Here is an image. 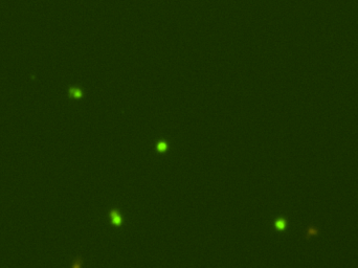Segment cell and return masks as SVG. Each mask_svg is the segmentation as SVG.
<instances>
[{"label": "cell", "instance_id": "5", "mask_svg": "<svg viewBox=\"0 0 358 268\" xmlns=\"http://www.w3.org/2000/svg\"><path fill=\"white\" fill-rule=\"evenodd\" d=\"M167 149V143L165 141H160V143H158L157 145V150L158 151H165Z\"/></svg>", "mask_w": 358, "mask_h": 268}, {"label": "cell", "instance_id": "4", "mask_svg": "<svg viewBox=\"0 0 358 268\" xmlns=\"http://www.w3.org/2000/svg\"><path fill=\"white\" fill-rule=\"evenodd\" d=\"M317 233H318V231L316 229V228H314V227H312V226H310V227L308 228V231H307V236H306V237H307V238H309V237H311V236L317 235Z\"/></svg>", "mask_w": 358, "mask_h": 268}, {"label": "cell", "instance_id": "3", "mask_svg": "<svg viewBox=\"0 0 358 268\" xmlns=\"http://www.w3.org/2000/svg\"><path fill=\"white\" fill-rule=\"evenodd\" d=\"M274 225H276V227L278 228V229H285L286 225H287V222H286L285 219L280 218V219H278V220L276 221Z\"/></svg>", "mask_w": 358, "mask_h": 268}, {"label": "cell", "instance_id": "1", "mask_svg": "<svg viewBox=\"0 0 358 268\" xmlns=\"http://www.w3.org/2000/svg\"><path fill=\"white\" fill-rule=\"evenodd\" d=\"M84 92L81 89L80 87H75V86H71L68 89V96L70 98H73V100H80L83 98Z\"/></svg>", "mask_w": 358, "mask_h": 268}, {"label": "cell", "instance_id": "2", "mask_svg": "<svg viewBox=\"0 0 358 268\" xmlns=\"http://www.w3.org/2000/svg\"><path fill=\"white\" fill-rule=\"evenodd\" d=\"M110 216H111V219H112V222L114 223L115 225H120V224H122L123 220H122V217H120V215L118 214V212L116 210H111Z\"/></svg>", "mask_w": 358, "mask_h": 268}, {"label": "cell", "instance_id": "6", "mask_svg": "<svg viewBox=\"0 0 358 268\" xmlns=\"http://www.w3.org/2000/svg\"><path fill=\"white\" fill-rule=\"evenodd\" d=\"M81 263H82V261H81V258H79V261H77L75 263H73L72 266H73V267H80Z\"/></svg>", "mask_w": 358, "mask_h": 268}]
</instances>
